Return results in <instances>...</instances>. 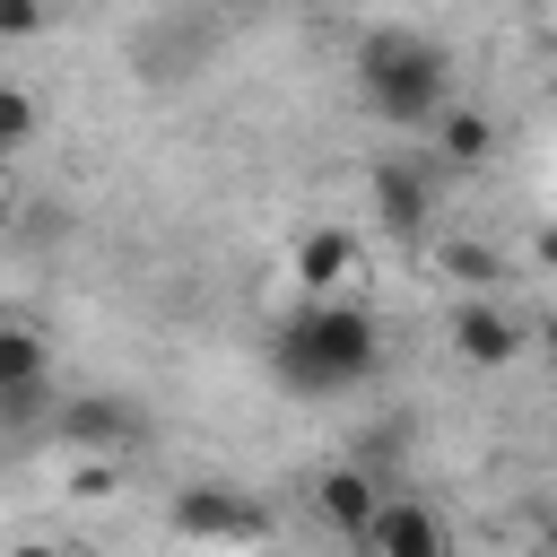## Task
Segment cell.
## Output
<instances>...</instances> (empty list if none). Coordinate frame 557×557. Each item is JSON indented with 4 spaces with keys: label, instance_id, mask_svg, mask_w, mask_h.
I'll return each instance as SVG.
<instances>
[{
    "label": "cell",
    "instance_id": "obj_1",
    "mask_svg": "<svg viewBox=\"0 0 557 557\" xmlns=\"http://www.w3.org/2000/svg\"><path fill=\"white\" fill-rule=\"evenodd\" d=\"M383 366V322L366 296H296V313L270 331V374L305 400L357 392Z\"/></svg>",
    "mask_w": 557,
    "mask_h": 557
},
{
    "label": "cell",
    "instance_id": "obj_2",
    "mask_svg": "<svg viewBox=\"0 0 557 557\" xmlns=\"http://www.w3.org/2000/svg\"><path fill=\"white\" fill-rule=\"evenodd\" d=\"M348 78H357V104L383 131H426L435 104L453 96V52L418 26H366L348 44Z\"/></svg>",
    "mask_w": 557,
    "mask_h": 557
},
{
    "label": "cell",
    "instance_id": "obj_3",
    "mask_svg": "<svg viewBox=\"0 0 557 557\" xmlns=\"http://www.w3.org/2000/svg\"><path fill=\"white\" fill-rule=\"evenodd\" d=\"M444 339H453V357H461L470 374H505V366L531 348V322H522L496 287H461V305H453Z\"/></svg>",
    "mask_w": 557,
    "mask_h": 557
},
{
    "label": "cell",
    "instance_id": "obj_4",
    "mask_svg": "<svg viewBox=\"0 0 557 557\" xmlns=\"http://www.w3.org/2000/svg\"><path fill=\"white\" fill-rule=\"evenodd\" d=\"M366 200H374L383 235H400V244H426V235H435V200H444V174H435V157H426V148H409V157H383V165H374Z\"/></svg>",
    "mask_w": 557,
    "mask_h": 557
},
{
    "label": "cell",
    "instance_id": "obj_5",
    "mask_svg": "<svg viewBox=\"0 0 557 557\" xmlns=\"http://www.w3.org/2000/svg\"><path fill=\"white\" fill-rule=\"evenodd\" d=\"M357 548L366 557H453V513L435 496H418V487H383V505L366 513Z\"/></svg>",
    "mask_w": 557,
    "mask_h": 557
},
{
    "label": "cell",
    "instance_id": "obj_6",
    "mask_svg": "<svg viewBox=\"0 0 557 557\" xmlns=\"http://www.w3.org/2000/svg\"><path fill=\"white\" fill-rule=\"evenodd\" d=\"M287 278H296V296H357L366 287V244L339 218H322L287 244Z\"/></svg>",
    "mask_w": 557,
    "mask_h": 557
},
{
    "label": "cell",
    "instance_id": "obj_7",
    "mask_svg": "<svg viewBox=\"0 0 557 557\" xmlns=\"http://www.w3.org/2000/svg\"><path fill=\"white\" fill-rule=\"evenodd\" d=\"M52 435L70 453H131V444H148V418L113 392H70V400H52Z\"/></svg>",
    "mask_w": 557,
    "mask_h": 557
},
{
    "label": "cell",
    "instance_id": "obj_8",
    "mask_svg": "<svg viewBox=\"0 0 557 557\" xmlns=\"http://www.w3.org/2000/svg\"><path fill=\"white\" fill-rule=\"evenodd\" d=\"M165 522H174V540H270V513L244 487H218V479L209 487H183Z\"/></svg>",
    "mask_w": 557,
    "mask_h": 557
},
{
    "label": "cell",
    "instance_id": "obj_9",
    "mask_svg": "<svg viewBox=\"0 0 557 557\" xmlns=\"http://www.w3.org/2000/svg\"><path fill=\"white\" fill-rule=\"evenodd\" d=\"M426 139V157H435V174H479V165H496V148H505V131H496V113H479V104H435V122L418 131Z\"/></svg>",
    "mask_w": 557,
    "mask_h": 557
},
{
    "label": "cell",
    "instance_id": "obj_10",
    "mask_svg": "<svg viewBox=\"0 0 557 557\" xmlns=\"http://www.w3.org/2000/svg\"><path fill=\"white\" fill-rule=\"evenodd\" d=\"M383 487H392V479H374V470L348 453V461H331V470L313 479V513H322L339 540H357V531H366V513L383 505Z\"/></svg>",
    "mask_w": 557,
    "mask_h": 557
},
{
    "label": "cell",
    "instance_id": "obj_11",
    "mask_svg": "<svg viewBox=\"0 0 557 557\" xmlns=\"http://www.w3.org/2000/svg\"><path fill=\"white\" fill-rule=\"evenodd\" d=\"M26 374H52V331L35 313H0V383H26Z\"/></svg>",
    "mask_w": 557,
    "mask_h": 557
},
{
    "label": "cell",
    "instance_id": "obj_12",
    "mask_svg": "<svg viewBox=\"0 0 557 557\" xmlns=\"http://www.w3.org/2000/svg\"><path fill=\"white\" fill-rule=\"evenodd\" d=\"M435 270H444L453 287H496V278H505V252L479 244V235H444V244H435Z\"/></svg>",
    "mask_w": 557,
    "mask_h": 557
},
{
    "label": "cell",
    "instance_id": "obj_13",
    "mask_svg": "<svg viewBox=\"0 0 557 557\" xmlns=\"http://www.w3.org/2000/svg\"><path fill=\"white\" fill-rule=\"evenodd\" d=\"M52 374H26V383H0V435H26V426H52Z\"/></svg>",
    "mask_w": 557,
    "mask_h": 557
},
{
    "label": "cell",
    "instance_id": "obj_14",
    "mask_svg": "<svg viewBox=\"0 0 557 557\" xmlns=\"http://www.w3.org/2000/svg\"><path fill=\"white\" fill-rule=\"evenodd\" d=\"M35 139H44V104H35V87L0 78V157H17V148H35Z\"/></svg>",
    "mask_w": 557,
    "mask_h": 557
},
{
    "label": "cell",
    "instance_id": "obj_15",
    "mask_svg": "<svg viewBox=\"0 0 557 557\" xmlns=\"http://www.w3.org/2000/svg\"><path fill=\"white\" fill-rule=\"evenodd\" d=\"M70 496H87V505L122 496V453H70Z\"/></svg>",
    "mask_w": 557,
    "mask_h": 557
},
{
    "label": "cell",
    "instance_id": "obj_16",
    "mask_svg": "<svg viewBox=\"0 0 557 557\" xmlns=\"http://www.w3.org/2000/svg\"><path fill=\"white\" fill-rule=\"evenodd\" d=\"M52 26V0H0V44H26Z\"/></svg>",
    "mask_w": 557,
    "mask_h": 557
},
{
    "label": "cell",
    "instance_id": "obj_17",
    "mask_svg": "<svg viewBox=\"0 0 557 557\" xmlns=\"http://www.w3.org/2000/svg\"><path fill=\"white\" fill-rule=\"evenodd\" d=\"M9 226H17V183H9V157H0V244H9Z\"/></svg>",
    "mask_w": 557,
    "mask_h": 557
}]
</instances>
